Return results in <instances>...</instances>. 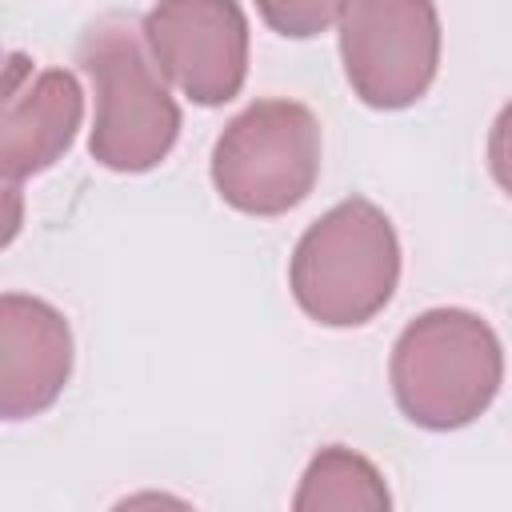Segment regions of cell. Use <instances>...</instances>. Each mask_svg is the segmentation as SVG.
I'll return each instance as SVG.
<instances>
[{
  "mask_svg": "<svg viewBox=\"0 0 512 512\" xmlns=\"http://www.w3.org/2000/svg\"><path fill=\"white\" fill-rule=\"evenodd\" d=\"M76 64L96 88L92 156L116 172L156 168L180 132V108L148 60L144 28L132 16L108 12L92 20L76 44Z\"/></svg>",
  "mask_w": 512,
  "mask_h": 512,
  "instance_id": "1",
  "label": "cell"
},
{
  "mask_svg": "<svg viewBox=\"0 0 512 512\" xmlns=\"http://www.w3.org/2000/svg\"><path fill=\"white\" fill-rule=\"evenodd\" d=\"M504 356L496 332L464 308L416 316L392 348V392L400 412L420 428L472 424L496 396Z\"/></svg>",
  "mask_w": 512,
  "mask_h": 512,
  "instance_id": "2",
  "label": "cell"
},
{
  "mask_svg": "<svg viewBox=\"0 0 512 512\" xmlns=\"http://www.w3.org/2000/svg\"><path fill=\"white\" fill-rule=\"evenodd\" d=\"M292 296L296 304L332 328L372 320L396 292L400 244L388 216L364 200H340L324 212L292 252Z\"/></svg>",
  "mask_w": 512,
  "mask_h": 512,
  "instance_id": "3",
  "label": "cell"
},
{
  "mask_svg": "<svg viewBox=\"0 0 512 512\" xmlns=\"http://www.w3.org/2000/svg\"><path fill=\"white\" fill-rule=\"evenodd\" d=\"M320 176V124L296 100L248 104L212 148L216 192L248 216L296 208Z\"/></svg>",
  "mask_w": 512,
  "mask_h": 512,
  "instance_id": "4",
  "label": "cell"
},
{
  "mask_svg": "<svg viewBox=\"0 0 512 512\" xmlns=\"http://www.w3.org/2000/svg\"><path fill=\"white\" fill-rule=\"evenodd\" d=\"M340 56L352 92L372 108H408L440 64L432 0H352L340 20Z\"/></svg>",
  "mask_w": 512,
  "mask_h": 512,
  "instance_id": "5",
  "label": "cell"
},
{
  "mask_svg": "<svg viewBox=\"0 0 512 512\" xmlns=\"http://www.w3.org/2000/svg\"><path fill=\"white\" fill-rule=\"evenodd\" d=\"M160 72L196 104H224L248 72V20L236 0H160L144 16Z\"/></svg>",
  "mask_w": 512,
  "mask_h": 512,
  "instance_id": "6",
  "label": "cell"
},
{
  "mask_svg": "<svg viewBox=\"0 0 512 512\" xmlns=\"http://www.w3.org/2000/svg\"><path fill=\"white\" fill-rule=\"evenodd\" d=\"M84 96L72 72L44 68L32 76L24 56L8 60L4 84V120H0V168L4 180L16 184L32 172H44L72 144L80 128Z\"/></svg>",
  "mask_w": 512,
  "mask_h": 512,
  "instance_id": "7",
  "label": "cell"
},
{
  "mask_svg": "<svg viewBox=\"0 0 512 512\" xmlns=\"http://www.w3.org/2000/svg\"><path fill=\"white\" fill-rule=\"evenodd\" d=\"M72 372V332L64 316L32 296L0 300V412L24 420L44 412Z\"/></svg>",
  "mask_w": 512,
  "mask_h": 512,
  "instance_id": "8",
  "label": "cell"
},
{
  "mask_svg": "<svg viewBox=\"0 0 512 512\" xmlns=\"http://www.w3.org/2000/svg\"><path fill=\"white\" fill-rule=\"evenodd\" d=\"M292 504H296V512H320V508L380 512V508H388V488L364 456H356L348 448H324L308 464L304 484H300Z\"/></svg>",
  "mask_w": 512,
  "mask_h": 512,
  "instance_id": "9",
  "label": "cell"
},
{
  "mask_svg": "<svg viewBox=\"0 0 512 512\" xmlns=\"http://www.w3.org/2000/svg\"><path fill=\"white\" fill-rule=\"evenodd\" d=\"M352 0H256L264 24L280 36L304 40L316 32H328L336 20H344Z\"/></svg>",
  "mask_w": 512,
  "mask_h": 512,
  "instance_id": "10",
  "label": "cell"
},
{
  "mask_svg": "<svg viewBox=\"0 0 512 512\" xmlns=\"http://www.w3.org/2000/svg\"><path fill=\"white\" fill-rule=\"evenodd\" d=\"M488 164H492L496 184L512 196V100L500 108V116H496V124H492V136H488Z\"/></svg>",
  "mask_w": 512,
  "mask_h": 512,
  "instance_id": "11",
  "label": "cell"
}]
</instances>
